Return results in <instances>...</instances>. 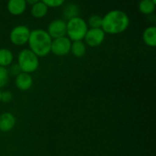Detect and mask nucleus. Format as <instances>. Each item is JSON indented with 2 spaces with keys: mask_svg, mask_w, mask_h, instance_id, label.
<instances>
[{
  "mask_svg": "<svg viewBox=\"0 0 156 156\" xmlns=\"http://www.w3.org/2000/svg\"><path fill=\"white\" fill-rule=\"evenodd\" d=\"M143 40L150 48L156 47V27L149 26L143 32Z\"/></svg>",
  "mask_w": 156,
  "mask_h": 156,
  "instance_id": "12",
  "label": "nucleus"
},
{
  "mask_svg": "<svg viewBox=\"0 0 156 156\" xmlns=\"http://www.w3.org/2000/svg\"><path fill=\"white\" fill-rule=\"evenodd\" d=\"M156 3L152 0H141L138 4V9L139 11L146 16L153 15L155 11Z\"/></svg>",
  "mask_w": 156,
  "mask_h": 156,
  "instance_id": "15",
  "label": "nucleus"
},
{
  "mask_svg": "<svg viewBox=\"0 0 156 156\" xmlns=\"http://www.w3.org/2000/svg\"><path fill=\"white\" fill-rule=\"evenodd\" d=\"M101 23H102V16L99 15H92L89 16L87 20V24L89 28H97V27H101Z\"/></svg>",
  "mask_w": 156,
  "mask_h": 156,
  "instance_id": "18",
  "label": "nucleus"
},
{
  "mask_svg": "<svg viewBox=\"0 0 156 156\" xmlns=\"http://www.w3.org/2000/svg\"><path fill=\"white\" fill-rule=\"evenodd\" d=\"M16 87L22 91H27L31 89L33 85V78L29 73L20 72L15 78Z\"/></svg>",
  "mask_w": 156,
  "mask_h": 156,
  "instance_id": "9",
  "label": "nucleus"
},
{
  "mask_svg": "<svg viewBox=\"0 0 156 156\" xmlns=\"http://www.w3.org/2000/svg\"><path fill=\"white\" fill-rule=\"evenodd\" d=\"M67 31L66 36L71 41L83 40L84 37L89 29L87 21L81 16H77L66 21Z\"/></svg>",
  "mask_w": 156,
  "mask_h": 156,
  "instance_id": "3",
  "label": "nucleus"
},
{
  "mask_svg": "<svg viewBox=\"0 0 156 156\" xmlns=\"http://www.w3.org/2000/svg\"><path fill=\"white\" fill-rule=\"evenodd\" d=\"M30 29L25 25H17L14 27L9 33V39L11 43L17 47H23L27 44L30 35Z\"/></svg>",
  "mask_w": 156,
  "mask_h": 156,
  "instance_id": "5",
  "label": "nucleus"
},
{
  "mask_svg": "<svg viewBox=\"0 0 156 156\" xmlns=\"http://www.w3.org/2000/svg\"><path fill=\"white\" fill-rule=\"evenodd\" d=\"M9 72L7 68L0 66V89L5 87L9 80Z\"/></svg>",
  "mask_w": 156,
  "mask_h": 156,
  "instance_id": "19",
  "label": "nucleus"
},
{
  "mask_svg": "<svg viewBox=\"0 0 156 156\" xmlns=\"http://www.w3.org/2000/svg\"><path fill=\"white\" fill-rule=\"evenodd\" d=\"M48 8H58L64 5L66 0H41Z\"/></svg>",
  "mask_w": 156,
  "mask_h": 156,
  "instance_id": "20",
  "label": "nucleus"
},
{
  "mask_svg": "<svg viewBox=\"0 0 156 156\" xmlns=\"http://www.w3.org/2000/svg\"><path fill=\"white\" fill-rule=\"evenodd\" d=\"M16 123L15 115L11 112H4L0 114V132L8 133L14 129Z\"/></svg>",
  "mask_w": 156,
  "mask_h": 156,
  "instance_id": "10",
  "label": "nucleus"
},
{
  "mask_svg": "<svg viewBox=\"0 0 156 156\" xmlns=\"http://www.w3.org/2000/svg\"><path fill=\"white\" fill-rule=\"evenodd\" d=\"M26 0H8L6 4L7 11L12 16H21L27 10Z\"/></svg>",
  "mask_w": 156,
  "mask_h": 156,
  "instance_id": "11",
  "label": "nucleus"
},
{
  "mask_svg": "<svg viewBox=\"0 0 156 156\" xmlns=\"http://www.w3.org/2000/svg\"><path fill=\"white\" fill-rule=\"evenodd\" d=\"M71 42L72 41L67 36L53 38L50 47V53H53L55 56L58 57L68 55L70 52Z\"/></svg>",
  "mask_w": 156,
  "mask_h": 156,
  "instance_id": "6",
  "label": "nucleus"
},
{
  "mask_svg": "<svg viewBox=\"0 0 156 156\" xmlns=\"http://www.w3.org/2000/svg\"><path fill=\"white\" fill-rule=\"evenodd\" d=\"M87 45L84 43L83 40L72 41L70 47V52L76 58H81L86 54L87 51Z\"/></svg>",
  "mask_w": 156,
  "mask_h": 156,
  "instance_id": "14",
  "label": "nucleus"
},
{
  "mask_svg": "<svg viewBox=\"0 0 156 156\" xmlns=\"http://www.w3.org/2000/svg\"><path fill=\"white\" fill-rule=\"evenodd\" d=\"M38 1H40V0H26L27 4V5H34V4H36V3H37V2H38Z\"/></svg>",
  "mask_w": 156,
  "mask_h": 156,
  "instance_id": "23",
  "label": "nucleus"
},
{
  "mask_svg": "<svg viewBox=\"0 0 156 156\" xmlns=\"http://www.w3.org/2000/svg\"><path fill=\"white\" fill-rule=\"evenodd\" d=\"M48 12V7L41 0L31 5L30 13L32 16L35 18H37V19L43 18L47 16Z\"/></svg>",
  "mask_w": 156,
  "mask_h": 156,
  "instance_id": "13",
  "label": "nucleus"
},
{
  "mask_svg": "<svg viewBox=\"0 0 156 156\" xmlns=\"http://www.w3.org/2000/svg\"><path fill=\"white\" fill-rule=\"evenodd\" d=\"M130 26V17L122 10L113 9L102 16L101 29L105 34L118 35L125 32Z\"/></svg>",
  "mask_w": 156,
  "mask_h": 156,
  "instance_id": "1",
  "label": "nucleus"
},
{
  "mask_svg": "<svg viewBox=\"0 0 156 156\" xmlns=\"http://www.w3.org/2000/svg\"><path fill=\"white\" fill-rule=\"evenodd\" d=\"M106 34L101 29V27L97 28H89L85 37H84V43L90 48H96L101 46L103 41L105 40Z\"/></svg>",
  "mask_w": 156,
  "mask_h": 156,
  "instance_id": "7",
  "label": "nucleus"
},
{
  "mask_svg": "<svg viewBox=\"0 0 156 156\" xmlns=\"http://www.w3.org/2000/svg\"><path fill=\"white\" fill-rule=\"evenodd\" d=\"M14 60L13 52L6 48H0V66L2 67H9Z\"/></svg>",
  "mask_w": 156,
  "mask_h": 156,
  "instance_id": "16",
  "label": "nucleus"
},
{
  "mask_svg": "<svg viewBox=\"0 0 156 156\" xmlns=\"http://www.w3.org/2000/svg\"><path fill=\"white\" fill-rule=\"evenodd\" d=\"M1 92L2 91H1V89H0V102H1Z\"/></svg>",
  "mask_w": 156,
  "mask_h": 156,
  "instance_id": "24",
  "label": "nucleus"
},
{
  "mask_svg": "<svg viewBox=\"0 0 156 156\" xmlns=\"http://www.w3.org/2000/svg\"><path fill=\"white\" fill-rule=\"evenodd\" d=\"M51 42L52 38L47 30L36 28L30 31L27 45L31 51H33L38 58H42L50 53Z\"/></svg>",
  "mask_w": 156,
  "mask_h": 156,
  "instance_id": "2",
  "label": "nucleus"
},
{
  "mask_svg": "<svg viewBox=\"0 0 156 156\" xmlns=\"http://www.w3.org/2000/svg\"><path fill=\"white\" fill-rule=\"evenodd\" d=\"M13 100V94L9 90H5L1 92V102L8 103Z\"/></svg>",
  "mask_w": 156,
  "mask_h": 156,
  "instance_id": "21",
  "label": "nucleus"
},
{
  "mask_svg": "<svg viewBox=\"0 0 156 156\" xmlns=\"http://www.w3.org/2000/svg\"><path fill=\"white\" fill-rule=\"evenodd\" d=\"M79 13H80L79 5L76 4H73V3L68 4L63 9V16L66 20H69L74 16H79Z\"/></svg>",
  "mask_w": 156,
  "mask_h": 156,
  "instance_id": "17",
  "label": "nucleus"
},
{
  "mask_svg": "<svg viewBox=\"0 0 156 156\" xmlns=\"http://www.w3.org/2000/svg\"><path fill=\"white\" fill-rule=\"evenodd\" d=\"M66 31H67L66 20L61 18H57L52 20L48 24L47 28V32L48 33V35L52 39L66 36Z\"/></svg>",
  "mask_w": 156,
  "mask_h": 156,
  "instance_id": "8",
  "label": "nucleus"
},
{
  "mask_svg": "<svg viewBox=\"0 0 156 156\" xmlns=\"http://www.w3.org/2000/svg\"><path fill=\"white\" fill-rule=\"evenodd\" d=\"M8 69L9 74H11V75H13V76H15V77H16V75H18L20 72H22L17 63H16V64H13V63H12V64L9 66V69Z\"/></svg>",
  "mask_w": 156,
  "mask_h": 156,
  "instance_id": "22",
  "label": "nucleus"
},
{
  "mask_svg": "<svg viewBox=\"0 0 156 156\" xmlns=\"http://www.w3.org/2000/svg\"><path fill=\"white\" fill-rule=\"evenodd\" d=\"M17 64L22 72L33 73L39 67V58L29 48H24L17 55Z\"/></svg>",
  "mask_w": 156,
  "mask_h": 156,
  "instance_id": "4",
  "label": "nucleus"
}]
</instances>
